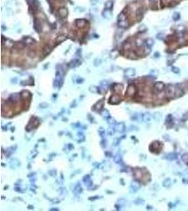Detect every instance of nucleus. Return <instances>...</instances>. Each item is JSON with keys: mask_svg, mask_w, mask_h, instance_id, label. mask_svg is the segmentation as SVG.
<instances>
[{"mask_svg": "<svg viewBox=\"0 0 188 211\" xmlns=\"http://www.w3.org/2000/svg\"><path fill=\"white\" fill-rule=\"evenodd\" d=\"M135 87L134 86V85H130V86H129L128 89V90H127V92H126V96H133L135 94Z\"/></svg>", "mask_w": 188, "mask_h": 211, "instance_id": "3", "label": "nucleus"}, {"mask_svg": "<svg viewBox=\"0 0 188 211\" xmlns=\"http://www.w3.org/2000/svg\"><path fill=\"white\" fill-rule=\"evenodd\" d=\"M182 160H183L184 162L188 163V154H187V153L183 154L182 156Z\"/></svg>", "mask_w": 188, "mask_h": 211, "instance_id": "6", "label": "nucleus"}, {"mask_svg": "<svg viewBox=\"0 0 188 211\" xmlns=\"http://www.w3.org/2000/svg\"><path fill=\"white\" fill-rule=\"evenodd\" d=\"M115 130L118 131V132H123L124 130V126L123 124H119V125H116L115 127Z\"/></svg>", "mask_w": 188, "mask_h": 211, "instance_id": "5", "label": "nucleus"}, {"mask_svg": "<svg viewBox=\"0 0 188 211\" xmlns=\"http://www.w3.org/2000/svg\"><path fill=\"white\" fill-rule=\"evenodd\" d=\"M165 183H167V184H166V185H165V186H166V187H168V185L171 184V179H166V180H165V182H164V183H163V184H165Z\"/></svg>", "mask_w": 188, "mask_h": 211, "instance_id": "8", "label": "nucleus"}, {"mask_svg": "<svg viewBox=\"0 0 188 211\" xmlns=\"http://www.w3.org/2000/svg\"><path fill=\"white\" fill-rule=\"evenodd\" d=\"M176 157H177V155L175 154V153H171V154H169V158H168V159L174 160L176 159Z\"/></svg>", "mask_w": 188, "mask_h": 211, "instance_id": "7", "label": "nucleus"}, {"mask_svg": "<svg viewBox=\"0 0 188 211\" xmlns=\"http://www.w3.org/2000/svg\"><path fill=\"white\" fill-rule=\"evenodd\" d=\"M163 88H164V85L161 82H157L154 85V92L155 94H159L161 93V92L163 91Z\"/></svg>", "mask_w": 188, "mask_h": 211, "instance_id": "2", "label": "nucleus"}, {"mask_svg": "<svg viewBox=\"0 0 188 211\" xmlns=\"http://www.w3.org/2000/svg\"><path fill=\"white\" fill-rule=\"evenodd\" d=\"M176 87L173 85H169L166 90V96L168 97H173L176 95Z\"/></svg>", "mask_w": 188, "mask_h": 211, "instance_id": "1", "label": "nucleus"}, {"mask_svg": "<svg viewBox=\"0 0 188 211\" xmlns=\"http://www.w3.org/2000/svg\"><path fill=\"white\" fill-rule=\"evenodd\" d=\"M121 100V99L120 96H119V95H114V96H112V97L110 98L109 101H110V103L115 104V103H119Z\"/></svg>", "mask_w": 188, "mask_h": 211, "instance_id": "4", "label": "nucleus"}]
</instances>
